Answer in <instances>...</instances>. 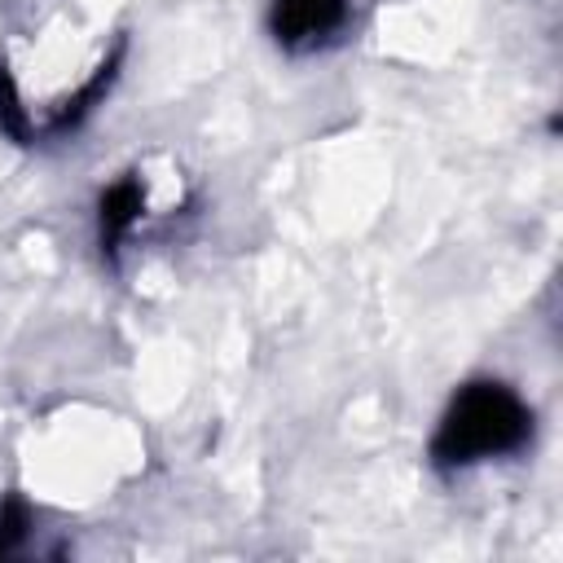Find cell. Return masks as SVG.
I'll return each mask as SVG.
<instances>
[{
	"instance_id": "obj_4",
	"label": "cell",
	"mask_w": 563,
	"mask_h": 563,
	"mask_svg": "<svg viewBox=\"0 0 563 563\" xmlns=\"http://www.w3.org/2000/svg\"><path fill=\"white\" fill-rule=\"evenodd\" d=\"M0 128L9 132V136H26V114H22V97H18V88H13V75L0 66Z\"/></svg>"
},
{
	"instance_id": "obj_5",
	"label": "cell",
	"mask_w": 563,
	"mask_h": 563,
	"mask_svg": "<svg viewBox=\"0 0 563 563\" xmlns=\"http://www.w3.org/2000/svg\"><path fill=\"white\" fill-rule=\"evenodd\" d=\"M26 523H31V515H26L22 501H4L0 506V554H9L26 537Z\"/></svg>"
},
{
	"instance_id": "obj_1",
	"label": "cell",
	"mask_w": 563,
	"mask_h": 563,
	"mask_svg": "<svg viewBox=\"0 0 563 563\" xmlns=\"http://www.w3.org/2000/svg\"><path fill=\"white\" fill-rule=\"evenodd\" d=\"M528 440H532L528 400L501 378H475L449 396L431 431V462L444 471H462L493 457H510Z\"/></svg>"
},
{
	"instance_id": "obj_2",
	"label": "cell",
	"mask_w": 563,
	"mask_h": 563,
	"mask_svg": "<svg viewBox=\"0 0 563 563\" xmlns=\"http://www.w3.org/2000/svg\"><path fill=\"white\" fill-rule=\"evenodd\" d=\"M352 0H268V31L282 48L308 53L347 22Z\"/></svg>"
},
{
	"instance_id": "obj_3",
	"label": "cell",
	"mask_w": 563,
	"mask_h": 563,
	"mask_svg": "<svg viewBox=\"0 0 563 563\" xmlns=\"http://www.w3.org/2000/svg\"><path fill=\"white\" fill-rule=\"evenodd\" d=\"M145 211V185L141 176H119L114 185H106L101 202H97V238H101V251L114 255L119 242L128 238V229L136 224V216Z\"/></svg>"
}]
</instances>
